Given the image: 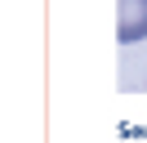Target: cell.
Segmentation results:
<instances>
[{
  "label": "cell",
  "instance_id": "1",
  "mask_svg": "<svg viewBox=\"0 0 147 143\" xmlns=\"http://www.w3.org/2000/svg\"><path fill=\"white\" fill-rule=\"evenodd\" d=\"M147 36V0H116V40L134 45Z\"/></svg>",
  "mask_w": 147,
  "mask_h": 143
}]
</instances>
